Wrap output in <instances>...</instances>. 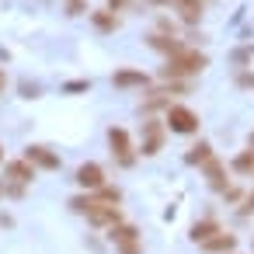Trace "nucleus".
<instances>
[{
  "label": "nucleus",
  "mask_w": 254,
  "mask_h": 254,
  "mask_svg": "<svg viewBox=\"0 0 254 254\" xmlns=\"http://www.w3.org/2000/svg\"><path fill=\"white\" fill-rule=\"evenodd\" d=\"M77 212H87V219L94 226H119V205L115 202H101V198H73L70 202Z\"/></svg>",
  "instance_id": "f257e3e1"
},
{
  "label": "nucleus",
  "mask_w": 254,
  "mask_h": 254,
  "mask_svg": "<svg viewBox=\"0 0 254 254\" xmlns=\"http://www.w3.org/2000/svg\"><path fill=\"white\" fill-rule=\"evenodd\" d=\"M202 66H205V56H202L198 49H181L178 56L167 60L164 77H191V73H198Z\"/></svg>",
  "instance_id": "f03ea898"
},
{
  "label": "nucleus",
  "mask_w": 254,
  "mask_h": 254,
  "mask_svg": "<svg viewBox=\"0 0 254 254\" xmlns=\"http://www.w3.org/2000/svg\"><path fill=\"white\" fill-rule=\"evenodd\" d=\"M167 129L181 132V136H191V132H198V115L185 105H167Z\"/></svg>",
  "instance_id": "7ed1b4c3"
},
{
  "label": "nucleus",
  "mask_w": 254,
  "mask_h": 254,
  "mask_svg": "<svg viewBox=\"0 0 254 254\" xmlns=\"http://www.w3.org/2000/svg\"><path fill=\"white\" fill-rule=\"evenodd\" d=\"M108 143H112V153L122 164H132V143H129V132L126 129H108Z\"/></svg>",
  "instance_id": "20e7f679"
},
{
  "label": "nucleus",
  "mask_w": 254,
  "mask_h": 254,
  "mask_svg": "<svg viewBox=\"0 0 254 254\" xmlns=\"http://www.w3.org/2000/svg\"><path fill=\"white\" fill-rule=\"evenodd\" d=\"M160 143H164V129H160V122H146L143 126V157H153L157 150H160Z\"/></svg>",
  "instance_id": "39448f33"
},
{
  "label": "nucleus",
  "mask_w": 254,
  "mask_h": 254,
  "mask_svg": "<svg viewBox=\"0 0 254 254\" xmlns=\"http://www.w3.org/2000/svg\"><path fill=\"white\" fill-rule=\"evenodd\" d=\"M25 160H28L32 167L39 164V167H46V171H56V167H60V157L49 153L46 146H28V150H25Z\"/></svg>",
  "instance_id": "423d86ee"
},
{
  "label": "nucleus",
  "mask_w": 254,
  "mask_h": 254,
  "mask_svg": "<svg viewBox=\"0 0 254 254\" xmlns=\"http://www.w3.org/2000/svg\"><path fill=\"white\" fill-rule=\"evenodd\" d=\"M77 185H80V188H105V171H101L98 164H80Z\"/></svg>",
  "instance_id": "0eeeda50"
},
{
  "label": "nucleus",
  "mask_w": 254,
  "mask_h": 254,
  "mask_svg": "<svg viewBox=\"0 0 254 254\" xmlns=\"http://www.w3.org/2000/svg\"><path fill=\"white\" fill-rule=\"evenodd\" d=\"M4 174H7V178H11L14 185H28V181L35 178V167H32V164H28V160L21 157V160H11V164L4 167Z\"/></svg>",
  "instance_id": "6e6552de"
},
{
  "label": "nucleus",
  "mask_w": 254,
  "mask_h": 254,
  "mask_svg": "<svg viewBox=\"0 0 254 254\" xmlns=\"http://www.w3.org/2000/svg\"><path fill=\"white\" fill-rule=\"evenodd\" d=\"M112 84H115V87H146L150 77L139 73V70H119V73L112 77Z\"/></svg>",
  "instance_id": "1a4fd4ad"
},
{
  "label": "nucleus",
  "mask_w": 254,
  "mask_h": 254,
  "mask_svg": "<svg viewBox=\"0 0 254 254\" xmlns=\"http://www.w3.org/2000/svg\"><path fill=\"white\" fill-rule=\"evenodd\" d=\"M205 181L212 185V188H219V191H226V167L212 157L209 164H205Z\"/></svg>",
  "instance_id": "9d476101"
},
{
  "label": "nucleus",
  "mask_w": 254,
  "mask_h": 254,
  "mask_svg": "<svg viewBox=\"0 0 254 254\" xmlns=\"http://www.w3.org/2000/svg\"><path fill=\"white\" fill-rule=\"evenodd\" d=\"M174 7H178V14H181L188 25H195V21L202 18V0H174Z\"/></svg>",
  "instance_id": "9b49d317"
},
{
  "label": "nucleus",
  "mask_w": 254,
  "mask_h": 254,
  "mask_svg": "<svg viewBox=\"0 0 254 254\" xmlns=\"http://www.w3.org/2000/svg\"><path fill=\"white\" fill-rule=\"evenodd\" d=\"M216 233H223V230H219L212 219H202V223L191 226V240H195V244H205V240H212Z\"/></svg>",
  "instance_id": "f8f14e48"
},
{
  "label": "nucleus",
  "mask_w": 254,
  "mask_h": 254,
  "mask_svg": "<svg viewBox=\"0 0 254 254\" xmlns=\"http://www.w3.org/2000/svg\"><path fill=\"white\" fill-rule=\"evenodd\" d=\"M150 46H153V49H160V53H167V56H178V53L185 49L178 39H167V35H150Z\"/></svg>",
  "instance_id": "ddd939ff"
},
{
  "label": "nucleus",
  "mask_w": 254,
  "mask_h": 254,
  "mask_svg": "<svg viewBox=\"0 0 254 254\" xmlns=\"http://www.w3.org/2000/svg\"><path fill=\"white\" fill-rule=\"evenodd\" d=\"M233 244H237V237H233V233H216V237H212V240H205L202 247H205V251H233Z\"/></svg>",
  "instance_id": "4468645a"
},
{
  "label": "nucleus",
  "mask_w": 254,
  "mask_h": 254,
  "mask_svg": "<svg viewBox=\"0 0 254 254\" xmlns=\"http://www.w3.org/2000/svg\"><path fill=\"white\" fill-rule=\"evenodd\" d=\"M188 164H209L212 160V146L209 143H198V146H191V153L185 157Z\"/></svg>",
  "instance_id": "2eb2a0df"
},
{
  "label": "nucleus",
  "mask_w": 254,
  "mask_h": 254,
  "mask_svg": "<svg viewBox=\"0 0 254 254\" xmlns=\"http://www.w3.org/2000/svg\"><path fill=\"white\" fill-rule=\"evenodd\" d=\"M112 240H115L119 247L136 244V226H112Z\"/></svg>",
  "instance_id": "dca6fc26"
},
{
  "label": "nucleus",
  "mask_w": 254,
  "mask_h": 254,
  "mask_svg": "<svg viewBox=\"0 0 254 254\" xmlns=\"http://www.w3.org/2000/svg\"><path fill=\"white\" fill-rule=\"evenodd\" d=\"M233 171H237V174H251V171H254V150H244V153L233 160Z\"/></svg>",
  "instance_id": "f3484780"
},
{
  "label": "nucleus",
  "mask_w": 254,
  "mask_h": 254,
  "mask_svg": "<svg viewBox=\"0 0 254 254\" xmlns=\"http://www.w3.org/2000/svg\"><path fill=\"white\" fill-rule=\"evenodd\" d=\"M94 25H98L101 32H112V28L119 25V18H115V11H98V14H94Z\"/></svg>",
  "instance_id": "a211bd4d"
},
{
  "label": "nucleus",
  "mask_w": 254,
  "mask_h": 254,
  "mask_svg": "<svg viewBox=\"0 0 254 254\" xmlns=\"http://www.w3.org/2000/svg\"><path fill=\"white\" fill-rule=\"evenodd\" d=\"M84 11V0H70V14H80Z\"/></svg>",
  "instance_id": "6ab92c4d"
},
{
  "label": "nucleus",
  "mask_w": 254,
  "mask_h": 254,
  "mask_svg": "<svg viewBox=\"0 0 254 254\" xmlns=\"http://www.w3.org/2000/svg\"><path fill=\"white\" fill-rule=\"evenodd\" d=\"M122 254H139V244H126V247H122Z\"/></svg>",
  "instance_id": "aec40b11"
},
{
  "label": "nucleus",
  "mask_w": 254,
  "mask_h": 254,
  "mask_svg": "<svg viewBox=\"0 0 254 254\" xmlns=\"http://www.w3.org/2000/svg\"><path fill=\"white\" fill-rule=\"evenodd\" d=\"M244 212H254V191H251V198H247V205H244Z\"/></svg>",
  "instance_id": "412c9836"
},
{
  "label": "nucleus",
  "mask_w": 254,
  "mask_h": 254,
  "mask_svg": "<svg viewBox=\"0 0 254 254\" xmlns=\"http://www.w3.org/2000/svg\"><path fill=\"white\" fill-rule=\"evenodd\" d=\"M4 84H7V77H4V70H0V94H4Z\"/></svg>",
  "instance_id": "4be33fe9"
},
{
  "label": "nucleus",
  "mask_w": 254,
  "mask_h": 254,
  "mask_svg": "<svg viewBox=\"0 0 254 254\" xmlns=\"http://www.w3.org/2000/svg\"><path fill=\"white\" fill-rule=\"evenodd\" d=\"M112 7H126V0H112Z\"/></svg>",
  "instance_id": "5701e85b"
},
{
  "label": "nucleus",
  "mask_w": 254,
  "mask_h": 254,
  "mask_svg": "<svg viewBox=\"0 0 254 254\" xmlns=\"http://www.w3.org/2000/svg\"><path fill=\"white\" fill-rule=\"evenodd\" d=\"M251 146H254V132H251Z\"/></svg>",
  "instance_id": "b1692460"
},
{
  "label": "nucleus",
  "mask_w": 254,
  "mask_h": 254,
  "mask_svg": "<svg viewBox=\"0 0 254 254\" xmlns=\"http://www.w3.org/2000/svg\"><path fill=\"white\" fill-rule=\"evenodd\" d=\"M0 160H4V150H0Z\"/></svg>",
  "instance_id": "393cba45"
},
{
  "label": "nucleus",
  "mask_w": 254,
  "mask_h": 254,
  "mask_svg": "<svg viewBox=\"0 0 254 254\" xmlns=\"http://www.w3.org/2000/svg\"><path fill=\"white\" fill-rule=\"evenodd\" d=\"M0 195H4V188H0Z\"/></svg>",
  "instance_id": "a878e982"
}]
</instances>
